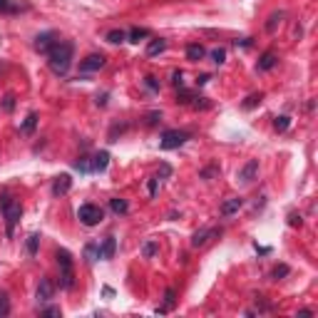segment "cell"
Masks as SVG:
<instances>
[{
  "mask_svg": "<svg viewBox=\"0 0 318 318\" xmlns=\"http://www.w3.org/2000/svg\"><path fill=\"white\" fill-rule=\"evenodd\" d=\"M72 53H75V45L72 42H55L53 50L48 53V65L55 75H65L72 65Z\"/></svg>",
  "mask_w": 318,
  "mask_h": 318,
  "instance_id": "cell-1",
  "label": "cell"
},
{
  "mask_svg": "<svg viewBox=\"0 0 318 318\" xmlns=\"http://www.w3.org/2000/svg\"><path fill=\"white\" fill-rule=\"evenodd\" d=\"M58 263H60V289L70 291L75 286V271H72V254L60 249L58 251Z\"/></svg>",
  "mask_w": 318,
  "mask_h": 318,
  "instance_id": "cell-2",
  "label": "cell"
},
{
  "mask_svg": "<svg viewBox=\"0 0 318 318\" xmlns=\"http://www.w3.org/2000/svg\"><path fill=\"white\" fill-rule=\"evenodd\" d=\"M0 209H3V214H5L8 234H13L15 224H18V221H20V216H23V206L13 202V199H10V194H3V197H0Z\"/></svg>",
  "mask_w": 318,
  "mask_h": 318,
  "instance_id": "cell-3",
  "label": "cell"
},
{
  "mask_svg": "<svg viewBox=\"0 0 318 318\" xmlns=\"http://www.w3.org/2000/svg\"><path fill=\"white\" fill-rule=\"evenodd\" d=\"M77 219H80L85 226H97V224L105 219V211H102L97 204H82L80 211H77Z\"/></svg>",
  "mask_w": 318,
  "mask_h": 318,
  "instance_id": "cell-4",
  "label": "cell"
},
{
  "mask_svg": "<svg viewBox=\"0 0 318 318\" xmlns=\"http://www.w3.org/2000/svg\"><path fill=\"white\" fill-rule=\"evenodd\" d=\"M189 137H192V134H189V132H184V129H169V132H164V134H162L159 147H162V149H176V147L184 145Z\"/></svg>",
  "mask_w": 318,
  "mask_h": 318,
  "instance_id": "cell-5",
  "label": "cell"
},
{
  "mask_svg": "<svg viewBox=\"0 0 318 318\" xmlns=\"http://www.w3.org/2000/svg\"><path fill=\"white\" fill-rule=\"evenodd\" d=\"M35 296H37V301H40V303H48V301H53V296H55V284H53L50 279H40Z\"/></svg>",
  "mask_w": 318,
  "mask_h": 318,
  "instance_id": "cell-6",
  "label": "cell"
},
{
  "mask_svg": "<svg viewBox=\"0 0 318 318\" xmlns=\"http://www.w3.org/2000/svg\"><path fill=\"white\" fill-rule=\"evenodd\" d=\"M256 174H259V159H249V162L239 169V181L249 184V181L256 179Z\"/></svg>",
  "mask_w": 318,
  "mask_h": 318,
  "instance_id": "cell-7",
  "label": "cell"
},
{
  "mask_svg": "<svg viewBox=\"0 0 318 318\" xmlns=\"http://www.w3.org/2000/svg\"><path fill=\"white\" fill-rule=\"evenodd\" d=\"M105 62H107L105 55H87V58L80 62V70H82V72H95V70H102Z\"/></svg>",
  "mask_w": 318,
  "mask_h": 318,
  "instance_id": "cell-8",
  "label": "cell"
},
{
  "mask_svg": "<svg viewBox=\"0 0 318 318\" xmlns=\"http://www.w3.org/2000/svg\"><path fill=\"white\" fill-rule=\"evenodd\" d=\"M53 45H55V35H53V32H42V35L35 37V50H37V53H45V55H48V53L53 50Z\"/></svg>",
  "mask_w": 318,
  "mask_h": 318,
  "instance_id": "cell-9",
  "label": "cell"
},
{
  "mask_svg": "<svg viewBox=\"0 0 318 318\" xmlns=\"http://www.w3.org/2000/svg\"><path fill=\"white\" fill-rule=\"evenodd\" d=\"M70 187H72L70 174H60L58 179L53 181V194H55V197H62V194H67V192H70Z\"/></svg>",
  "mask_w": 318,
  "mask_h": 318,
  "instance_id": "cell-10",
  "label": "cell"
},
{
  "mask_svg": "<svg viewBox=\"0 0 318 318\" xmlns=\"http://www.w3.org/2000/svg\"><path fill=\"white\" fill-rule=\"evenodd\" d=\"M219 234V229H202V232H197L194 236H192V246L194 249H199V246H204L211 236H216Z\"/></svg>",
  "mask_w": 318,
  "mask_h": 318,
  "instance_id": "cell-11",
  "label": "cell"
},
{
  "mask_svg": "<svg viewBox=\"0 0 318 318\" xmlns=\"http://www.w3.org/2000/svg\"><path fill=\"white\" fill-rule=\"evenodd\" d=\"M241 204H244L241 197H232V199H226V202L221 204V216H232V214H236V211L241 209Z\"/></svg>",
  "mask_w": 318,
  "mask_h": 318,
  "instance_id": "cell-12",
  "label": "cell"
},
{
  "mask_svg": "<svg viewBox=\"0 0 318 318\" xmlns=\"http://www.w3.org/2000/svg\"><path fill=\"white\" fill-rule=\"evenodd\" d=\"M115 249H117V241H115V236H107L105 239V244L100 246V259H112L115 256Z\"/></svg>",
  "mask_w": 318,
  "mask_h": 318,
  "instance_id": "cell-13",
  "label": "cell"
},
{
  "mask_svg": "<svg viewBox=\"0 0 318 318\" xmlns=\"http://www.w3.org/2000/svg\"><path fill=\"white\" fill-rule=\"evenodd\" d=\"M167 50V40H162V37H154V40H149V45H147V55L149 58H154V55H159V53H164Z\"/></svg>",
  "mask_w": 318,
  "mask_h": 318,
  "instance_id": "cell-14",
  "label": "cell"
},
{
  "mask_svg": "<svg viewBox=\"0 0 318 318\" xmlns=\"http://www.w3.org/2000/svg\"><path fill=\"white\" fill-rule=\"evenodd\" d=\"M110 164V152H97L95 154V162H92V169L95 172H105Z\"/></svg>",
  "mask_w": 318,
  "mask_h": 318,
  "instance_id": "cell-15",
  "label": "cell"
},
{
  "mask_svg": "<svg viewBox=\"0 0 318 318\" xmlns=\"http://www.w3.org/2000/svg\"><path fill=\"white\" fill-rule=\"evenodd\" d=\"M204 55H206V50H204L202 45H189V48H187V58L192 60V62L204 60Z\"/></svg>",
  "mask_w": 318,
  "mask_h": 318,
  "instance_id": "cell-16",
  "label": "cell"
},
{
  "mask_svg": "<svg viewBox=\"0 0 318 318\" xmlns=\"http://www.w3.org/2000/svg\"><path fill=\"white\" fill-rule=\"evenodd\" d=\"M274 65H276V55H274V53H263V55H261V60H259V70H261V72L271 70Z\"/></svg>",
  "mask_w": 318,
  "mask_h": 318,
  "instance_id": "cell-17",
  "label": "cell"
},
{
  "mask_svg": "<svg viewBox=\"0 0 318 318\" xmlns=\"http://www.w3.org/2000/svg\"><path fill=\"white\" fill-rule=\"evenodd\" d=\"M110 206H112V211H115V214H127V211H129V204L124 202V199H119V197L110 199Z\"/></svg>",
  "mask_w": 318,
  "mask_h": 318,
  "instance_id": "cell-18",
  "label": "cell"
},
{
  "mask_svg": "<svg viewBox=\"0 0 318 318\" xmlns=\"http://www.w3.org/2000/svg\"><path fill=\"white\" fill-rule=\"evenodd\" d=\"M124 40H127V32H124V30H110V32H107V42L119 45V42H124Z\"/></svg>",
  "mask_w": 318,
  "mask_h": 318,
  "instance_id": "cell-19",
  "label": "cell"
},
{
  "mask_svg": "<svg viewBox=\"0 0 318 318\" xmlns=\"http://www.w3.org/2000/svg\"><path fill=\"white\" fill-rule=\"evenodd\" d=\"M35 124H37V115H35V112H30V115L25 117V122H23V132H25V134H32Z\"/></svg>",
  "mask_w": 318,
  "mask_h": 318,
  "instance_id": "cell-20",
  "label": "cell"
},
{
  "mask_svg": "<svg viewBox=\"0 0 318 318\" xmlns=\"http://www.w3.org/2000/svg\"><path fill=\"white\" fill-rule=\"evenodd\" d=\"M37 246H40V234H30L28 236V254L30 256L37 254Z\"/></svg>",
  "mask_w": 318,
  "mask_h": 318,
  "instance_id": "cell-21",
  "label": "cell"
},
{
  "mask_svg": "<svg viewBox=\"0 0 318 318\" xmlns=\"http://www.w3.org/2000/svg\"><path fill=\"white\" fill-rule=\"evenodd\" d=\"M172 306H174V289H167V293H164V306L157 308V313H164V311H169Z\"/></svg>",
  "mask_w": 318,
  "mask_h": 318,
  "instance_id": "cell-22",
  "label": "cell"
},
{
  "mask_svg": "<svg viewBox=\"0 0 318 318\" xmlns=\"http://www.w3.org/2000/svg\"><path fill=\"white\" fill-rule=\"evenodd\" d=\"M289 124H291V117H286V115H281V117H276V119H274L276 132H286V129H289Z\"/></svg>",
  "mask_w": 318,
  "mask_h": 318,
  "instance_id": "cell-23",
  "label": "cell"
},
{
  "mask_svg": "<svg viewBox=\"0 0 318 318\" xmlns=\"http://www.w3.org/2000/svg\"><path fill=\"white\" fill-rule=\"evenodd\" d=\"M8 313H10V298H8V293L0 291V318H5Z\"/></svg>",
  "mask_w": 318,
  "mask_h": 318,
  "instance_id": "cell-24",
  "label": "cell"
},
{
  "mask_svg": "<svg viewBox=\"0 0 318 318\" xmlns=\"http://www.w3.org/2000/svg\"><path fill=\"white\" fill-rule=\"evenodd\" d=\"M147 35H149V30H145V28H134L132 32H129V42H140V40H145Z\"/></svg>",
  "mask_w": 318,
  "mask_h": 318,
  "instance_id": "cell-25",
  "label": "cell"
},
{
  "mask_svg": "<svg viewBox=\"0 0 318 318\" xmlns=\"http://www.w3.org/2000/svg\"><path fill=\"white\" fill-rule=\"evenodd\" d=\"M85 256H87V261H97V259H100V246L87 244V246H85Z\"/></svg>",
  "mask_w": 318,
  "mask_h": 318,
  "instance_id": "cell-26",
  "label": "cell"
},
{
  "mask_svg": "<svg viewBox=\"0 0 318 318\" xmlns=\"http://www.w3.org/2000/svg\"><path fill=\"white\" fill-rule=\"evenodd\" d=\"M289 266H286V263H281V266H276V268H274V271H271V279H276V281H279V279H284V276H289Z\"/></svg>",
  "mask_w": 318,
  "mask_h": 318,
  "instance_id": "cell-27",
  "label": "cell"
},
{
  "mask_svg": "<svg viewBox=\"0 0 318 318\" xmlns=\"http://www.w3.org/2000/svg\"><path fill=\"white\" fill-rule=\"evenodd\" d=\"M142 254H145L147 259H152V256L157 254V244H154V241H147L145 246H142Z\"/></svg>",
  "mask_w": 318,
  "mask_h": 318,
  "instance_id": "cell-28",
  "label": "cell"
},
{
  "mask_svg": "<svg viewBox=\"0 0 318 318\" xmlns=\"http://www.w3.org/2000/svg\"><path fill=\"white\" fill-rule=\"evenodd\" d=\"M211 60H214L216 65H221V62L226 60V50H224V48H216V50L211 53Z\"/></svg>",
  "mask_w": 318,
  "mask_h": 318,
  "instance_id": "cell-29",
  "label": "cell"
},
{
  "mask_svg": "<svg viewBox=\"0 0 318 318\" xmlns=\"http://www.w3.org/2000/svg\"><path fill=\"white\" fill-rule=\"evenodd\" d=\"M18 5H13V0H0V13H15Z\"/></svg>",
  "mask_w": 318,
  "mask_h": 318,
  "instance_id": "cell-30",
  "label": "cell"
},
{
  "mask_svg": "<svg viewBox=\"0 0 318 318\" xmlns=\"http://www.w3.org/2000/svg\"><path fill=\"white\" fill-rule=\"evenodd\" d=\"M261 102V95H251V97H246V102H244V110H251V107H256Z\"/></svg>",
  "mask_w": 318,
  "mask_h": 318,
  "instance_id": "cell-31",
  "label": "cell"
},
{
  "mask_svg": "<svg viewBox=\"0 0 318 318\" xmlns=\"http://www.w3.org/2000/svg\"><path fill=\"white\" fill-rule=\"evenodd\" d=\"M147 189H149V197H157V192H159V179H149Z\"/></svg>",
  "mask_w": 318,
  "mask_h": 318,
  "instance_id": "cell-32",
  "label": "cell"
},
{
  "mask_svg": "<svg viewBox=\"0 0 318 318\" xmlns=\"http://www.w3.org/2000/svg\"><path fill=\"white\" fill-rule=\"evenodd\" d=\"M13 107H15V97H13V95H8V97L3 100V110H8V112H10Z\"/></svg>",
  "mask_w": 318,
  "mask_h": 318,
  "instance_id": "cell-33",
  "label": "cell"
},
{
  "mask_svg": "<svg viewBox=\"0 0 318 318\" xmlns=\"http://www.w3.org/2000/svg\"><path fill=\"white\" fill-rule=\"evenodd\" d=\"M75 167H77V169H80V172H89V162H87L85 157H80V159H77V162H75Z\"/></svg>",
  "mask_w": 318,
  "mask_h": 318,
  "instance_id": "cell-34",
  "label": "cell"
},
{
  "mask_svg": "<svg viewBox=\"0 0 318 318\" xmlns=\"http://www.w3.org/2000/svg\"><path fill=\"white\" fill-rule=\"evenodd\" d=\"M276 23H281V15H271V20L266 23V30H274L276 28Z\"/></svg>",
  "mask_w": 318,
  "mask_h": 318,
  "instance_id": "cell-35",
  "label": "cell"
},
{
  "mask_svg": "<svg viewBox=\"0 0 318 318\" xmlns=\"http://www.w3.org/2000/svg\"><path fill=\"white\" fill-rule=\"evenodd\" d=\"M289 224L291 226H301V216L298 214H289Z\"/></svg>",
  "mask_w": 318,
  "mask_h": 318,
  "instance_id": "cell-36",
  "label": "cell"
},
{
  "mask_svg": "<svg viewBox=\"0 0 318 318\" xmlns=\"http://www.w3.org/2000/svg\"><path fill=\"white\" fill-rule=\"evenodd\" d=\"M42 316H60V308H45Z\"/></svg>",
  "mask_w": 318,
  "mask_h": 318,
  "instance_id": "cell-37",
  "label": "cell"
},
{
  "mask_svg": "<svg viewBox=\"0 0 318 318\" xmlns=\"http://www.w3.org/2000/svg\"><path fill=\"white\" fill-rule=\"evenodd\" d=\"M147 87H152V89H159V82H157L154 77H147Z\"/></svg>",
  "mask_w": 318,
  "mask_h": 318,
  "instance_id": "cell-38",
  "label": "cell"
},
{
  "mask_svg": "<svg viewBox=\"0 0 318 318\" xmlns=\"http://www.w3.org/2000/svg\"><path fill=\"white\" fill-rule=\"evenodd\" d=\"M159 112H152V115H149V119H147V122H149V124H154V122H157V119H159Z\"/></svg>",
  "mask_w": 318,
  "mask_h": 318,
  "instance_id": "cell-39",
  "label": "cell"
},
{
  "mask_svg": "<svg viewBox=\"0 0 318 318\" xmlns=\"http://www.w3.org/2000/svg\"><path fill=\"white\" fill-rule=\"evenodd\" d=\"M174 85L181 87V72H176V75H174Z\"/></svg>",
  "mask_w": 318,
  "mask_h": 318,
  "instance_id": "cell-40",
  "label": "cell"
}]
</instances>
